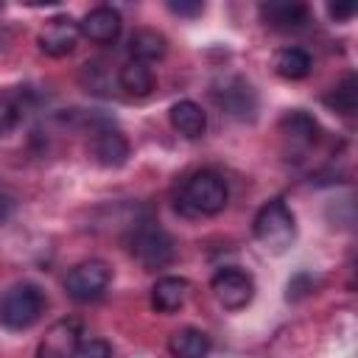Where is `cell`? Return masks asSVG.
Listing matches in <instances>:
<instances>
[{"mask_svg": "<svg viewBox=\"0 0 358 358\" xmlns=\"http://www.w3.org/2000/svg\"><path fill=\"white\" fill-rule=\"evenodd\" d=\"M173 201H176V210L187 218H210L227 207L229 187L218 171L201 168L182 179Z\"/></svg>", "mask_w": 358, "mask_h": 358, "instance_id": "6da1fadb", "label": "cell"}, {"mask_svg": "<svg viewBox=\"0 0 358 358\" xmlns=\"http://www.w3.org/2000/svg\"><path fill=\"white\" fill-rule=\"evenodd\" d=\"M252 232L257 238V243L271 252V255H282L294 246L296 241V218L294 210L285 204V199H268L252 221Z\"/></svg>", "mask_w": 358, "mask_h": 358, "instance_id": "7a4b0ae2", "label": "cell"}, {"mask_svg": "<svg viewBox=\"0 0 358 358\" xmlns=\"http://www.w3.org/2000/svg\"><path fill=\"white\" fill-rule=\"evenodd\" d=\"M48 308V296L36 282H14L0 294V327L28 330Z\"/></svg>", "mask_w": 358, "mask_h": 358, "instance_id": "3957f363", "label": "cell"}, {"mask_svg": "<svg viewBox=\"0 0 358 358\" xmlns=\"http://www.w3.org/2000/svg\"><path fill=\"white\" fill-rule=\"evenodd\" d=\"M126 246L143 268H165L173 260V241L154 218H143L129 229Z\"/></svg>", "mask_w": 358, "mask_h": 358, "instance_id": "277c9868", "label": "cell"}, {"mask_svg": "<svg viewBox=\"0 0 358 358\" xmlns=\"http://www.w3.org/2000/svg\"><path fill=\"white\" fill-rule=\"evenodd\" d=\"M109 280H112V268L98 260V257H90V260H81L76 263L67 277H64V291L73 302H95L106 294L109 288Z\"/></svg>", "mask_w": 358, "mask_h": 358, "instance_id": "5b68a950", "label": "cell"}, {"mask_svg": "<svg viewBox=\"0 0 358 358\" xmlns=\"http://www.w3.org/2000/svg\"><path fill=\"white\" fill-rule=\"evenodd\" d=\"M210 291L224 310H243L255 299V277L238 266H224L213 274Z\"/></svg>", "mask_w": 358, "mask_h": 358, "instance_id": "8992f818", "label": "cell"}, {"mask_svg": "<svg viewBox=\"0 0 358 358\" xmlns=\"http://www.w3.org/2000/svg\"><path fill=\"white\" fill-rule=\"evenodd\" d=\"M280 137L285 143V154H291L294 159H302V154H308L316 143H319V123L313 115H308L305 109H288L280 117Z\"/></svg>", "mask_w": 358, "mask_h": 358, "instance_id": "52a82bcc", "label": "cell"}, {"mask_svg": "<svg viewBox=\"0 0 358 358\" xmlns=\"http://www.w3.org/2000/svg\"><path fill=\"white\" fill-rule=\"evenodd\" d=\"M78 36H81V28L70 14H53L39 28L36 45H39L42 53H48L53 59H64V56H70L76 50Z\"/></svg>", "mask_w": 358, "mask_h": 358, "instance_id": "ba28073f", "label": "cell"}, {"mask_svg": "<svg viewBox=\"0 0 358 358\" xmlns=\"http://www.w3.org/2000/svg\"><path fill=\"white\" fill-rule=\"evenodd\" d=\"M213 98L227 115H232L238 120H255V115H257V92L241 76H229L221 84H215Z\"/></svg>", "mask_w": 358, "mask_h": 358, "instance_id": "9c48e42d", "label": "cell"}, {"mask_svg": "<svg viewBox=\"0 0 358 358\" xmlns=\"http://www.w3.org/2000/svg\"><path fill=\"white\" fill-rule=\"evenodd\" d=\"M78 352H81V324H78V319H59L39 338L34 358H76Z\"/></svg>", "mask_w": 358, "mask_h": 358, "instance_id": "30bf717a", "label": "cell"}, {"mask_svg": "<svg viewBox=\"0 0 358 358\" xmlns=\"http://www.w3.org/2000/svg\"><path fill=\"white\" fill-rule=\"evenodd\" d=\"M90 151H92V159L101 168H120L129 159V140L109 120H98L95 129H92Z\"/></svg>", "mask_w": 358, "mask_h": 358, "instance_id": "8fae6325", "label": "cell"}, {"mask_svg": "<svg viewBox=\"0 0 358 358\" xmlns=\"http://www.w3.org/2000/svg\"><path fill=\"white\" fill-rule=\"evenodd\" d=\"M78 28H81V36H87L95 45H115L123 31V17L112 6H98L84 14Z\"/></svg>", "mask_w": 358, "mask_h": 358, "instance_id": "7c38bea8", "label": "cell"}, {"mask_svg": "<svg viewBox=\"0 0 358 358\" xmlns=\"http://www.w3.org/2000/svg\"><path fill=\"white\" fill-rule=\"evenodd\" d=\"M260 20L274 31H299L310 22V8L296 0H268L260 3Z\"/></svg>", "mask_w": 358, "mask_h": 358, "instance_id": "4fadbf2b", "label": "cell"}, {"mask_svg": "<svg viewBox=\"0 0 358 358\" xmlns=\"http://www.w3.org/2000/svg\"><path fill=\"white\" fill-rule=\"evenodd\" d=\"M190 296V282L185 277H159L151 285V308L157 313H176Z\"/></svg>", "mask_w": 358, "mask_h": 358, "instance_id": "5bb4252c", "label": "cell"}, {"mask_svg": "<svg viewBox=\"0 0 358 358\" xmlns=\"http://www.w3.org/2000/svg\"><path fill=\"white\" fill-rule=\"evenodd\" d=\"M213 350V338L199 327H179L168 336L171 358H207Z\"/></svg>", "mask_w": 358, "mask_h": 358, "instance_id": "9a60e30c", "label": "cell"}, {"mask_svg": "<svg viewBox=\"0 0 358 358\" xmlns=\"http://www.w3.org/2000/svg\"><path fill=\"white\" fill-rule=\"evenodd\" d=\"M154 84H157L154 70H151V64H145V62L129 59V62H123L120 70H117V87H120L126 95H131V98H145V95H151Z\"/></svg>", "mask_w": 358, "mask_h": 358, "instance_id": "2e32d148", "label": "cell"}, {"mask_svg": "<svg viewBox=\"0 0 358 358\" xmlns=\"http://www.w3.org/2000/svg\"><path fill=\"white\" fill-rule=\"evenodd\" d=\"M168 117H171V126H173L182 137H187V140H196V137H201V134L207 131V115H204V109H201L196 101H190V98L176 101V103L171 106Z\"/></svg>", "mask_w": 358, "mask_h": 358, "instance_id": "e0dca14e", "label": "cell"}, {"mask_svg": "<svg viewBox=\"0 0 358 358\" xmlns=\"http://www.w3.org/2000/svg\"><path fill=\"white\" fill-rule=\"evenodd\" d=\"M310 70H313V59L305 48L288 45L274 53V73L285 81H302L310 76Z\"/></svg>", "mask_w": 358, "mask_h": 358, "instance_id": "ac0fdd59", "label": "cell"}, {"mask_svg": "<svg viewBox=\"0 0 358 358\" xmlns=\"http://www.w3.org/2000/svg\"><path fill=\"white\" fill-rule=\"evenodd\" d=\"M129 53H131V59L151 64L168 53V39H165V34H159L154 28H137L129 36Z\"/></svg>", "mask_w": 358, "mask_h": 358, "instance_id": "d6986e66", "label": "cell"}, {"mask_svg": "<svg viewBox=\"0 0 358 358\" xmlns=\"http://www.w3.org/2000/svg\"><path fill=\"white\" fill-rule=\"evenodd\" d=\"M28 103H31V92L28 90H22V87L0 90V134H8L11 129L20 126Z\"/></svg>", "mask_w": 358, "mask_h": 358, "instance_id": "ffe728a7", "label": "cell"}, {"mask_svg": "<svg viewBox=\"0 0 358 358\" xmlns=\"http://www.w3.org/2000/svg\"><path fill=\"white\" fill-rule=\"evenodd\" d=\"M324 103L333 112H338V115H347V117L355 115V106H358V78H355V73L344 76V81L330 90V95L324 98Z\"/></svg>", "mask_w": 358, "mask_h": 358, "instance_id": "44dd1931", "label": "cell"}, {"mask_svg": "<svg viewBox=\"0 0 358 358\" xmlns=\"http://www.w3.org/2000/svg\"><path fill=\"white\" fill-rule=\"evenodd\" d=\"M313 291V274H308V271H302V274H296L291 282H288V299H302V296H308Z\"/></svg>", "mask_w": 358, "mask_h": 358, "instance_id": "7402d4cb", "label": "cell"}, {"mask_svg": "<svg viewBox=\"0 0 358 358\" xmlns=\"http://www.w3.org/2000/svg\"><path fill=\"white\" fill-rule=\"evenodd\" d=\"M168 11L171 14H179V17H199L201 11H204V3H199V0H171L168 3Z\"/></svg>", "mask_w": 358, "mask_h": 358, "instance_id": "603a6c76", "label": "cell"}, {"mask_svg": "<svg viewBox=\"0 0 358 358\" xmlns=\"http://www.w3.org/2000/svg\"><path fill=\"white\" fill-rule=\"evenodd\" d=\"M81 352L87 358H112V347L103 338H90V344L81 341Z\"/></svg>", "mask_w": 358, "mask_h": 358, "instance_id": "cb8c5ba5", "label": "cell"}, {"mask_svg": "<svg viewBox=\"0 0 358 358\" xmlns=\"http://www.w3.org/2000/svg\"><path fill=\"white\" fill-rule=\"evenodd\" d=\"M327 14H330L333 20H350V17L355 14V6H352V3H330V6H327Z\"/></svg>", "mask_w": 358, "mask_h": 358, "instance_id": "d4e9b609", "label": "cell"}, {"mask_svg": "<svg viewBox=\"0 0 358 358\" xmlns=\"http://www.w3.org/2000/svg\"><path fill=\"white\" fill-rule=\"evenodd\" d=\"M0 11H3V3H0Z\"/></svg>", "mask_w": 358, "mask_h": 358, "instance_id": "484cf974", "label": "cell"}]
</instances>
